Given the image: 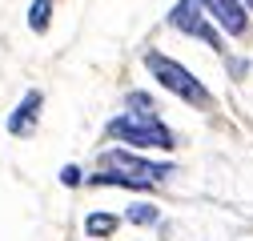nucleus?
I'll use <instances>...</instances> for the list:
<instances>
[{"label":"nucleus","mask_w":253,"mask_h":241,"mask_svg":"<svg viewBox=\"0 0 253 241\" xmlns=\"http://www.w3.org/2000/svg\"><path fill=\"white\" fill-rule=\"evenodd\" d=\"M145 69L153 73V80L161 84L165 93L181 97L185 105H193V109H213V93L205 88V80H197L193 73L181 65V60L157 52V48H145Z\"/></svg>","instance_id":"f257e3e1"},{"label":"nucleus","mask_w":253,"mask_h":241,"mask_svg":"<svg viewBox=\"0 0 253 241\" xmlns=\"http://www.w3.org/2000/svg\"><path fill=\"white\" fill-rule=\"evenodd\" d=\"M109 137H117L121 145H137V149H177V133L165 125L161 117H133V113H121L109 120Z\"/></svg>","instance_id":"f03ea898"},{"label":"nucleus","mask_w":253,"mask_h":241,"mask_svg":"<svg viewBox=\"0 0 253 241\" xmlns=\"http://www.w3.org/2000/svg\"><path fill=\"white\" fill-rule=\"evenodd\" d=\"M165 24L173 28V33H181V37H193V40H201V44L217 48V52H225L221 28H217V24L201 12V4H197V0H177V4L165 12Z\"/></svg>","instance_id":"7ed1b4c3"},{"label":"nucleus","mask_w":253,"mask_h":241,"mask_svg":"<svg viewBox=\"0 0 253 241\" xmlns=\"http://www.w3.org/2000/svg\"><path fill=\"white\" fill-rule=\"evenodd\" d=\"M101 169H113V173H125V177L149 181V185H157V181H169V177L177 173L169 161H145V157L129 153V149H105V153H101Z\"/></svg>","instance_id":"20e7f679"},{"label":"nucleus","mask_w":253,"mask_h":241,"mask_svg":"<svg viewBox=\"0 0 253 241\" xmlns=\"http://www.w3.org/2000/svg\"><path fill=\"white\" fill-rule=\"evenodd\" d=\"M197 4H201V12L221 28V33H225V37H245L249 33V16H245V4H241V0H197Z\"/></svg>","instance_id":"39448f33"},{"label":"nucleus","mask_w":253,"mask_h":241,"mask_svg":"<svg viewBox=\"0 0 253 241\" xmlns=\"http://www.w3.org/2000/svg\"><path fill=\"white\" fill-rule=\"evenodd\" d=\"M41 109H44V97L37 93V88H28L24 101L8 113V133L12 137H28V133L37 129V120H41Z\"/></svg>","instance_id":"423d86ee"},{"label":"nucleus","mask_w":253,"mask_h":241,"mask_svg":"<svg viewBox=\"0 0 253 241\" xmlns=\"http://www.w3.org/2000/svg\"><path fill=\"white\" fill-rule=\"evenodd\" d=\"M117 225H121L117 213H88V217H84V233H88L92 241H101V237L117 233Z\"/></svg>","instance_id":"0eeeda50"},{"label":"nucleus","mask_w":253,"mask_h":241,"mask_svg":"<svg viewBox=\"0 0 253 241\" xmlns=\"http://www.w3.org/2000/svg\"><path fill=\"white\" fill-rule=\"evenodd\" d=\"M125 221L129 225H157L161 221V209H157L153 201H133L129 209H125Z\"/></svg>","instance_id":"6e6552de"},{"label":"nucleus","mask_w":253,"mask_h":241,"mask_svg":"<svg viewBox=\"0 0 253 241\" xmlns=\"http://www.w3.org/2000/svg\"><path fill=\"white\" fill-rule=\"evenodd\" d=\"M48 24H52V0H33V4H28V28H33L37 37H44Z\"/></svg>","instance_id":"1a4fd4ad"},{"label":"nucleus","mask_w":253,"mask_h":241,"mask_svg":"<svg viewBox=\"0 0 253 241\" xmlns=\"http://www.w3.org/2000/svg\"><path fill=\"white\" fill-rule=\"evenodd\" d=\"M125 109H129L133 117H161V109H157V101L149 93H141V88H133L129 97H125Z\"/></svg>","instance_id":"9d476101"},{"label":"nucleus","mask_w":253,"mask_h":241,"mask_svg":"<svg viewBox=\"0 0 253 241\" xmlns=\"http://www.w3.org/2000/svg\"><path fill=\"white\" fill-rule=\"evenodd\" d=\"M81 181H84V177H81V169H77V165H65V169H60V185H69V189H77Z\"/></svg>","instance_id":"9b49d317"},{"label":"nucleus","mask_w":253,"mask_h":241,"mask_svg":"<svg viewBox=\"0 0 253 241\" xmlns=\"http://www.w3.org/2000/svg\"><path fill=\"white\" fill-rule=\"evenodd\" d=\"M241 4H245V8H253V0H241Z\"/></svg>","instance_id":"f8f14e48"}]
</instances>
